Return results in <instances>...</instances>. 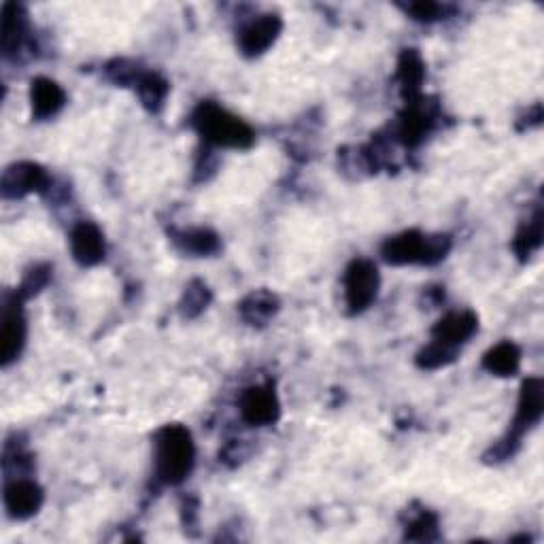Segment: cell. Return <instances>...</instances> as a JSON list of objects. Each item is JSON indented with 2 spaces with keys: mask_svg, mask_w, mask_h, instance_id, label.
<instances>
[{
  "mask_svg": "<svg viewBox=\"0 0 544 544\" xmlns=\"http://www.w3.org/2000/svg\"><path fill=\"white\" fill-rule=\"evenodd\" d=\"M153 464L162 485H181L196 464L192 432L179 423H168L153 436Z\"/></svg>",
  "mask_w": 544,
  "mask_h": 544,
  "instance_id": "cell-1",
  "label": "cell"
},
{
  "mask_svg": "<svg viewBox=\"0 0 544 544\" xmlns=\"http://www.w3.org/2000/svg\"><path fill=\"white\" fill-rule=\"evenodd\" d=\"M423 298H428V304H440L445 300V287H428L423 292Z\"/></svg>",
  "mask_w": 544,
  "mask_h": 544,
  "instance_id": "cell-29",
  "label": "cell"
},
{
  "mask_svg": "<svg viewBox=\"0 0 544 544\" xmlns=\"http://www.w3.org/2000/svg\"><path fill=\"white\" fill-rule=\"evenodd\" d=\"M542 247V209L538 207L534 215L525 221L513 238V251L521 262H527Z\"/></svg>",
  "mask_w": 544,
  "mask_h": 544,
  "instance_id": "cell-21",
  "label": "cell"
},
{
  "mask_svg": "<svg viewBox=\"0 0 544 544\" xmlns=\"http://www.w3.org/2000/svg\"><path fill=\"white\" fill-rule=\"evenodd\" d=\"M283 32V20L277 13H264L253 17L241 30H238V49L245 58H258L277 43Z\"/></svg>",
  "mask_w": 544,
  "mask_h": 544,
  "instance_id": "cell-9",
  "label": "cell"
},
{
  "mask_svg": "<svg viewBox=\"0 0 544 544\" xmlns=\"http://www.w3.org/2000/svg\"><path fill=\"white\" fill-rule=\"evenodd\" d=\"M483 368L493 377H515L521 368V349L510 340H502L483 355Z\"/></svg>",
  "mask_w": 544,
  "mask_h": 544,
  "instance_id": "cell-19",
  "label": "cell"
},
{
  "mask_svg": "<svg viewBox=\"0 0 544 544\" xmlns=\"http://www.w3.org/2000/svg\"><path fill=\"white\" fill-rule=\"evenodd\" d=\"M345 304L349 315H360L370 309L372 302L379 296L381 275L374 262L357 258L345 270Z\"/></svg>",
  "mask_w": 544,
  "mask_h": 544,
  "instance_id": "cell-5",
  "label": "cell"
},
{
  "mask_svg": "<svg viewBox=\"0 0 544 544\" xmlns=\"http://www.w3.org/2000/svg\"><path fill=\"white\" fill-rule=\"evenodd\" d=\"M396 79L400 83L402 96L408 100H415L421 96V85L425 81V62L417 49H404L398 58Z\"/></svg>",
  "mask_w": 544,
  "mask_h": 544,
  "instance_id": "cell-18",
  "label": "cell"
},
{
  "mask_svg": "<svg viewBox=\"0 0 544 544\" xmlns=\"http://www.w3.org/2000/svg\"><path fill=\"white\" fill-rule=\"evenodd\" d=\"M168 236L181 253L192 255V258H211L221 249V238L211 228H170Z\"/></svg>",
  "mask_w": 544,
  "mask_h": 544,
  "instance_id": "cell-15",
  "label": "cell"
},
{
  "mask_svg": "<svg viewBox=\"0 0 544 544\" xmlns=\"http://www.w3.org/2000/svg\"><path fill=\"white\" fill-rule=\"evenodd\" d=\"M192 126L209 147L249 149L255 143L251 126L213 100H204L194 109Z\"/></svg>",
  "mask_w": 544,
  "mask_h": 544,
  "instance_id": "cell-2",
  "label": "cell"
},
{
  "mask_svg": "<svg viewBox=\"0 0 544 544\" xmlns=\"http://www.w3.org/2000/svg\"><path fill=\"white\" fill-rule=\"evenodd\" d=\"M51 281V266L47 264H39L26 272V277L22 281V285L17 287V296L22 300H28L32 296H37L43 287H47V283Z\"/></svg>",
  "mask_w": 544,
  "mask_h": 544,
  "instance_id": "cell-26",
  "label": "cell"
},
{
  "mask_svg": "<svg viewBox=\"0 0 544 544\" xmlns=\"http://www.w3.org/2000/svg\"><path fill=\"white\" fill-rule=\"evenodd\" d=\"M136 94L141 98V105L149 113H160L170 92V83L156 71H145L141 81L136 83Z\"/></svg>",
  "mask_w": 544,
  "mask_h": 544,
  "instance_id": "cell-20",
  "label": "cell"
},
{
  "mask_svg": "<svg viewBox=\"0 0 544 544\" xmlns=\"http://www.w3.org/2000/svg\"><path fill=\"white\" fill-rule=\"evenodd\" d=\"M71 253L79 266H98L105 260V236L92 221H79L71 230Z\"/></svg>",
  "mask_w": 544,
  "mask_h": 544,
  "instance_id": "cell-12",
  "label": "cell"
},
{
  "mask_svg": "<svg viewBox=\"0 0 544 544\" xmlns=\"http://www.w3.org/2000/svg\"><path fill=\"white\" fill-rule=\"evenodd\" d=\"M51 177L47 170L37 162H17L11 164L0 181V192L5 198L17 200L28 194H45L51 187Z\"/></svg>",
  "mask_w": 544,
  "mask_h": 544,
  "instance_id": "cell-8",
  "label": "cell"
},
{
  "mask_svg": "<svg viewBox=\"0 0 544 544\" xmlns=\"http://www.w3.org/2000/svg\"><path fill=\"white\" fill-rule=\"evenodd\" d=\"M542 411H544V385L538 377H530L521 385L519 404H517L513 423H510L506 436L487 451L485 455L487 462L500 464L513 457L521 447L523 436L530 432L534 425L540 423Z\"/></svg>",
  "mask_w": 544,
  "mask_h": 544,
  "instance_id": "cell-4",
  "label": "cell"
},
{
  "mask_svg": "<svg viewBox=\"0 0 544 544\" xmlns=\"http://www.w3.org/2000/svg\"><path fill=\"white\" fill-rule=\"evenodd\" d=\"M281 309V300L277 294L268 292V289H255L249 296H245L238 304V313H241L243 321L251 328H264L275 319V315Z\"/></svg>",
  "mask_w": 544,
  "mask_h": 544,
  "instance_id": "cell-16",
  "label": "cell"
},
{
  "mask_svg": "<svg viewBox=\"0 0 544 544\" xmlns=\"http://www.w3.org/2000/svg\"><path fill=\"white\" fill-rule=\"evenodd\" d=\"M28 34L30 24L26 9L17 3H7L3 7V51L7 58L20 54L28 43Z\"/></svg>",
  "mask_w": 544,
  "mask_h": 544,
  "instance_id": "cell-17",
  "label": "cell"
},
{
  "mask_svg": "<svg viewBox=\"0 0 544 544\" xmlns=\"http://www.w3.org/2000/svg\"><path fill=\"white\" fill-rule=\"evenodd\" d=\"M5 510L11 519L26 521L34 517L41 510L45 502V491L39 483H34L26 476H17V479L7 481L5 485Z\"/></svg>",
  "mask_w": 544,
  "mask_h": 544,
  "instance_id": "cell-11",
  "label": "cell"
},
{
  "mask_svg": "<svg viewBox=\"0 0 544 544\" xmlns=\"http://www.w3.org/2000/svg\"><path fill=\"white\" fill-rule=\"evenodd\" d=\"M238 411H241L243 421L253 428H266V425L277 423L281 417V402L275 387L272 383L249 385L238 398Z\"/></svg>",
  "mask_w": 544,
  "mask_h": 544,
  "instance_id": "cell-6",
  "label": "cell"
},
{
  "mask_svg": "<svg viewBox=\"0 0 544 544\" xmlns=\"http://www.w3.org/2000/svg\"><path fill=\"white\" fill-rule=\"evenodd\" d=\"M404 540L434 542L438 540V517L428 508H421L411 515L404 525Z\"/></svg>",
  "mask_w": 544,
  "mask_h": 544,
  "instance_id": "cell-23",
  "label": "cell"
},
{
  "mask_svg": "<svg viewBox=\"0 0 544 544\" xmlns=\"http://www.w3.org/2000/svg\"><path fill=\"white\" fill-rule=\"evenodd\" d=\"M459 349H453L449 345H442L438 340L432 338L430 345H425L419 353H417V366L421 370H438L445 368L449 364H453L457 360Z\"/></svg>",
  "mask_w": 544,
  "mask_h": 544,
  "instance_id": "cell-24",
  "label": "cell"
},
{
  "mask_svg": "<svg viewBox=\"0 0 544 544\" xmlns=\"http://www.w3.org/2000/svg\"><path fill=\"white\" fill-rule=\"evenodd\" d=\"M453 241L449 234H423L406 230L389 236L381 247L383 260L391 266H434L449 255Z\"/></svg>",
  "mask_w": 544,
  "mask_h": 544,
  "instance_id": "cell-3",
  "label": "cell"
},
{
  "mask_svg": "<svg viewBox=\"0 0 544 544\" xmlns=\"http://www.w3.org/2000/svg\"><path fill=\"white\" fill-rule=\"evenodd\" d=\"M30 105L32 117L37 122H45V119L56 117L64 109L66 94L54 79L37 77L30 83Z\"/></svg>",
  "mask_w": 544,
  "mask_h": 544,
  "instance_id": "cell-14",
  "label": "cell"
},
{
  "mask_svg": "<svg viewBox=\"0 0 544 544\" xmlns=\"http://www.w3.org/2000/svg\"><path fill=\"white\" fill-rule=\"evenodd\" d=\"M402 9L411 15L415 22H421V24L445 20L447 15L453 13V7L440 5V3H408V5H402Z\"/></svg>",
  "mask_w": 544,
  "mask_h": 544,
  "instance_id": "cell-27",
  "label": "cell"
},
{
  "mask_svg": "<svg viewBox=\"0 0 544 544\" xmlns=\"http://www.w3.org/2000/svg\"><path fill=\"white\" fill-rule=\"evenodd\" d=\"M476 330H479V317H476V313L453 311L436 323L432 330V338L442 345L459 349L468 343V340L476 334Z\"/></svg>",
  "mask_w": 544,
  "mask_h": 544,
  "instance_id": "cell-13",
  "label": "cell"
},
{
  "mask_svg": "<svg viewBox=\"0 0 544 544\" xmlns=\"http://www.w3.org/2000/svg\"><path fill=\"white\" fill-rule=\"evenodd\" d=\"M198 508H200V502H198L196 496L183 498V502H181V521H183L185 532L194 530V527L198 525Z\"/></svg>",
  "mask_w": 544,
  "mask_h": 544,
  "instance_id": "cell-28",
  "label": "cell"
},
{
  "mask_svg": "<svg viewBox=\"0 0 544 544\" xmlns=\"http://www.w3.org/2000/svg\"><path fill=\"white\" fill-rule=\"evenodd\" d=\"M436 107L430 105V102H425L423 96L408 100L404 111L398 115L396 122V139L404 145V147H417L425 141V136H428L436 124Z\"/></svg>",
  "mask_w": 544,
  "mask_h": 544,
  "instance_id": "cell-7",
  "label": "cell"
},
{
  "mask_svg": "<svg viewBox=\"0 0 544 544\" xmlns=\"http://www.w3.org/2000/svg\"><path fill=\"white\" fill-rule=\"evenodd\" d=\"M22 298L13 296L3 311V330H0V355H3V366H11L17 357L22 355L28 338V323L22 309Z\"/></svg>",
  "mask_w": 544,
  "mask_h": 544,
  "instance_id": "cell-10",
  "label": "cell"
},
{
  "mask_svg": "<svg viewBox=\"0 0 544 544\" xmlns=\"http://www.w3.org/2000/svg\"><path fill=\"white\" fill-rule=\"evenodd\" d=\"M211 300H213V292L209 289V285L200 279H194L185 287L183 298L179 302V311L185 319H196L200 313L207 311Z\"/></svg>",
  "mask_w": 544,
  "mask_h": 544,
  "instance_id": "cell-22",
  "label": "cell"
},
{
  "mask_svg": "<svg viewBox=\"0 0 544 544\" xmlns=\"http://www.w3.org/2000/svg\"><path fill=\"white\" fill-rule=\"evenodd\" d=\"M105 75L115 85H122V88H136V83L145 75V68L132 60L117 58L105 66Z\"/></svg>",
  "mask_w": 544,
  "mask_h": 544,
  "instance_id": "cell-25",
  "label": "cell"
}]
</instances>
